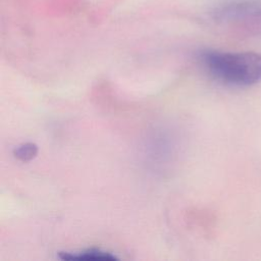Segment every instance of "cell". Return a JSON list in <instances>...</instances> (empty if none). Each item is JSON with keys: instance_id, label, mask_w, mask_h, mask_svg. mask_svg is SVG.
<instances>
[{"instance_id": "cell-1", "label": "cell", "mask_w": 261, "mask_h": 261, "mask_svg": "<svg viewBox=\"0 0 261 261\" xmlns=\"http://www.w3.org/2000/svg\"><path fill=\"white\" fill-rule=\"evenodd\" d=\"M200 60L217 81L230 86L247 87L261 81V54L204 50Z\"/></svg>"}, {"instance_id": "cell-2", "label": "cell", "mask_w": 261, "mask_h": 261, "mask_svg": "<svg viewBox=\"0 0 261 261\" xmlns=\"http://www.w3.org/2000/svg\"><path fill=\"white\" fill-rule=\"evenodd\" d=\"M220 17L228 19H261V1H247L226 6Z\"/></svg>"}, {"instance_id": "cell-3", "label": "cell", "mask_w": 261, "mask_h": 261, "mask_svg": "<svg viewBox=\"0 0 261 261\" xmlns=\"http://www.w3.org/2000/svg\"><path fill=\"white\" fill-rule=\"evenodd\" d=\"M58 257L61 260H117V256L109 251L99 248H88L81 251L58 252Z\"/></svg>"}, {"instance_id": "cell-4", "label": "cell", "mask_w": 261, "mask_h": 261, "mask_svg": "<svg viewBox=\"0 0 261 261\" xmlns=\"http://www.w3.org/2000/svg\"><path fill=\"white\" fill-rule=\"evenodd\" d=\"M38 154V146L35 143H23L13 150V155L20 161L27 162L34 159Z\"/></svg>"}]
</instances>
